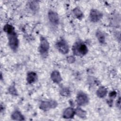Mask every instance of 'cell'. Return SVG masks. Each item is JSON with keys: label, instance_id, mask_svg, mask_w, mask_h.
<instances>
[{"label": "cell", "instance_id": "6da1fadb", "mask_svg": "<svg viewBox=\"0 0 121 121\" xmlns=\"http://www.w3.org/2000/svg\"><path fill=\"white\" fill-rule=\"evenodd\" d=\"M73 51L75 55L82 56L85 55L87 53V48L83 43L78 42L76 43L74 45Z\"/></svg>", "mask_w": 121, "mask_h": 121}, {"label": "cell", "instance_id": "7a4b0ae2", "mask_svg": "<svg viewBox=\"0 0 121 121\" xmlns=\"http://www.w3.org/2000/svg\"><path fill=\"white\" fill-rule=\"evenodd\" d=\"M49 48V44L46 38L41 37L40 39V44L39 51L41 56L43 57H46L47 56Z\"/></svg>", "mask_w": 121, "mask_h": 121}, {"label": "cell", "instance_id": "3957f363", "mask_svg": "<svg viewBox=\"0 0 121 121\" xmlns=\"http://www.w3.org/2000/svg\"><path fill=\"white\" fill-rule=\"evenodd\" d=\"M9 41V45L10 48L13 50H15L17 49L18 45V40L17 36L14 31L8 34Z\"/></svg>", "mask_w": 121, "mask_h": 121}, {"label": "cell", "instance_id": "277c9868", "mask_svg": "<svg viewBox=\"0 0 121 121\" xmlns=\"http://www.w3.org/2000/svg\"><path fill=\"white\" fill-rule=\"evenodd\" d=\"M56 47L63 54H66L69 52L68 44L63 39H61L57 42L56 43Z\"/></svg>", "mask_w": 121, "mask_h": 121}, {"label": "cell", "instance_id": "5b68a950", "mask_svg": "<svg viewBox=\"0 0 121 121\" xmlns=\"http://www.w3.org/2000/svg\"><path fill=\"white\" fill-rule=\"evenodd\" d=\"M57 105V103L56 101L51 100L48 101L42 102L40 105V108L43 111H47L51 108H54Z\"/></svg>", "mask_w": 121, "mask_h": 121}, {"label": "cell", "instance_id": "8992f818", "mask_svg": "<svg viewBox=\"0 0 121 121\" xmlns=\"http://www.w3.org/2000/svg\"><path fill=\"white\" fill-rule=\"evenodd\" d=\"M102 13L96 9H93L90 11V18L91 21L93 22L98 21L102 17Z\"/></svg>", "mask_w": 121, "mask_h": 121}, {"label": "cell", "instance_id": "52a82bcc", "mask_svg": "<svg viewBox=\"0 0 121 121\" xmlns=\"http://www.w3.org/2000/svg\"><path fill=\"white\" fill-rule=\"evenodd\" d=\"M77 102L79 105H85L88 103V98L86 94L80 92L77 95Z\"/></svg>", "mask_w": 121, "mask_h": 121}, {"label": "cell", "instance_id": "ba28073f", "mask_svg": "<svg viewBox=\"0 0 121 121\" xmlns=\"http://www.w3.org/2000/svg\"><path fill=\"white\" fill-rule=\"evenodd\" d=\"M48 17L50 21L54 25H57L59 23V18L58 14L52 11H50L48 13Z\"/></svg>", "mask_w": 121, "mask_h": 121}, {"label": "cell", "instance_id": "9c48e42d", "mask_svg": "<svg viewBox=\"0 0 121 121\" xmlns=\"http://www.w3.org/2000/svg\"><path fill=\"white\" fill-rule=\"evenodd\" d=\"M51 78L52 80L56 83H60L62 79L60 73L57 70L53 71L52 73Z\"/></svg>", "mask_w": 121, "mask_h": 121}, {"label": "cell", "instance_id": "30bf717a", "mask_svg": "<svg viewBox=\"0 0 121 121\" xmlns=\"http://www.w3.org/2000/svg\"><path fill=\"white\" fill-rule=\"evenodd\" d=\"M75 112L73 108L69 107L67 108L63 112V117L66 119L71 118L74 116Z\"/></svg>", "mask_w": 121, "mask_h": 121}, {"label": "cell", "instance_id": "8fae6325", "mask_svg": "<svg viewBox=\"0 0 121 121\" xmlns=\"http://www.w3.org/2000/svg\"><path fill=\"white\" fill-rule=\"evenodd\" d=\"M37 79L36 74L33 72H30L27 74V81L28 83L31 84L35 82Z\"/></svg>", "mask_w": 121, "mask_h": 121}, {"label": "cell", "instance_id": "7c38bea8", "mask_svg": "<svg viewBox=\"0 0 121 121\" xmlns=\"http://www.w3.org/2000/svg\"><path fill=\"white\" fill-rule=\"evenodd\" d=\"M11 117L14 120L22 121L24 120L23 116L18 111H15V112H14L11 115Z\"/></svg>", "mask_w": 121, "mask_h": 121}, {"label": "cell", "instance_id": "4fadbf2b", "mask_svg": "<svg viewBox=\"0 0 121 121\" xmlns=\"http://www.w3.org/2000/svg\"><path fill=\"white\" fill-rule=\"evenodd\" d=\"M107 92V89L104 87L101 86L99 87L98 89L97 90L96 94L98 97L100 98H103L106 95Z\"/></svg>", "mask_w": 121, "mask_h": 121}, {"label": "cell", "instance_id": "5bb4252c", "mask_svg": "<svg viewBox=\"0 0 121 121\" xmlns=\"http://www.w3.org/2000/svg\"><path fill=\"white\" fill-rule=\"evenodd\" d=\"M29 7L31 10L34 11H36L38 9L39 5L37 1H31L29 2Z\"/></svg>", "mask_w": 121, "mask_h": 121}, {"label": "cell", "instance_id": "9a60e30c", "mask_svg": "<svg viewBox=\"0 0 121 121\" xmlns=\"http://www.w3.org/2000/svg\"><path fill=\"white\" fill-rule=\"evenodd\" d=\"M96 37L100 43H103L105 42V36L100 31H98L96 34Z\"/></svg>", "mask_w": 121, "mask_h": 121}, {"label": "cell", "instance_id": "2e32d148", "mask_svg": "<svg viewBox=\"0 0 121 121\" xmlns=\"http://www.w3.org/2000/svg\"><path fill=\"white\" fill-rule=\"evenodd\" d=\"M75 112L76 114L80 118H85L86 116V112L79 108H77V109L75 111Z\"/></svg>", "mask_w": 121, "mask_h": 121}, {"label": "cell", "instance_id": "e0dca14e", "mask_svg": "<svg viewBox=\"0 0 121 121\" xmlns=\"http://www.w3.org/2000/svg\"><path fill=\"white\" fill-rule=\"evenodd\" d=\"M73 13L75 17L78 19H81L83 17V14L81 11L78 8H75L73 10Z\"/></svg>", "mask_w": 121, "mask_h": 121}, {"label": "cell", "instance_id": "ac0fdd59", "mask_svg": "<svg viewBox=\"0 0 121 121\" xmlns=\"http://www.w3.org/2000/svg\"><path fill=\"white\" fill-rule=\"evenodd\" d=\"M4 31H5L7 34H9V33H10L14 31V28L13 27L10 25H6L4 26V28H3Z\"/></svg>", "mask_w": 121, "mask_h": 121}, {"label": "cell", "instance_id": "d6986e66", "mask_svg": "<svg viewBox=\"0 0 121 121\" xmlns=\"http://www.w3.org/2000/svg\"><path fill=\"white\" fill-rule=\"evenodd\" d=\"M61 95L63 96H68L69 94V90L67 88H63L60 90V92Z\"/></svg>", "mask_w": 121, "mask_h": 121}, {"label": "cell", "instance_id": "ffe728a7", "mask_svg": "<svg viewBox=\"0 0 121 121\" xmlns=\"http://www.w3.org/2000/svg\"><path fill=\"white\" fill-rule=\"evenodd\" d=\"M9 92L10 94L14 95H16L17 94V91L16 90L14 86H11L9 87Z\"/></svg>", "mask_w": 121, "mask_h": 121}, {"label": "cell", "instance_id": "44dd1931", "mask_svg": "<svg viewBox=\"0 0 121 121\" xmlns=\"http://www.w3.org/2000/svg\"><path fill=\"white\" fill-rule=\"evenodd\" d=\"M67 60L69 63H73L75 61V59L73 56H69L67 58Z\"/></svg>", "mask_w": 121, "mask_h": 121}]
</instances>
